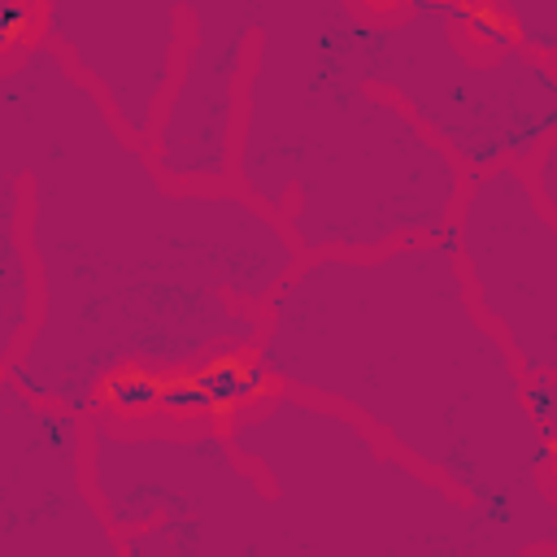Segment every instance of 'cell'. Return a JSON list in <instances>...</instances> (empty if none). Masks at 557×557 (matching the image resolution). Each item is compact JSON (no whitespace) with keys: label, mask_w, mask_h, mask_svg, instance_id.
<instances>
[{"label":"cell","mask_w":557,"mask_h":557,"mask_svg":"<svg viewBox=\"0 0 557 557\" xmlns=\"http://www.w3.org/2000/svg\"><path fill=\"white\" fill-rule=\"evenodd\" d=\"M0 161L35 274V322L4 374L74 418L117 374L248 352L300 261L244 191L165 183L44 39L0 57Z\"/></svg>","instance_id":"1"},{"label":"cell","mask_w":557,"mask_h":557,"mask_svg":"<svg viewBox=\"0 0 557 557\" xmlns=\"http://www.w3.org/2000/svg\"><path fill=\"white\" fill-rule=\"evenodd\" d=\"M83 474L122 557H548L287 387L213 426L83 418Z\"/></svg>","instance_id":"2"},{"label":"cell","mask_w":557,"mask_h":557,"mask_svg":"<svg viewBox=\"0 0 557 557\" xmlns=\"http://www.w3.org/2000/svg\"><path fill=\"white\" fill-rule=\"evenodd\" d=\"M248 352L274 387L344 409L466 505L557 544L553 431L479 318L448 235L300 257Z\"/></svg>","instance_id":"3"},{"label":"cell","mask_w":557,"mask_h":557,"mask_svg":"<svg viewBox=\"0 0 557 557\" xmlns=\"http://www.w3.org/2000/svg\"><path fill=\"white\" fill-rule=\"evenodd\" d=\"M231 187L296 257L444 239L461 165L352 61L344 0H252Z\"/></svg>","instance_id":"4"},{"label":"cell","mask_w":557,"mask_h":557,"mask_svg":"<svg viewBox=\"0 0 557 557\" xmlns=\"http://www.w3.org/2000/svg\"><path fill=\"white\" fill-rule=\"evenodd\" d=\"M344 30L366 83L387 91L457 165H531L557 139V61L513 44L496 9L357 4Z\"/></svg>","instance_id":"5"},{"label":"cell","mask_w":557,"mask_h":557,"mask_svg":"<svg viewBox=\"0 0 557 557\" xmlns=\"http://www.w3.org/2000/svg\"><path fill=\"white\" fill-rule=\"evenodd\" d=\"M557 209H548L527 165L470 174L448 244L479 318L500 335L522 379H557Z\"/></svg>","instance_id":"6"},{"label":"cell","mask_w":557,"mask_h":557,"mask_svg":"<svg viewBox=\"0 0 557 557\" xmlns=\"http://www.w3.org/2000/svg\"><path fill=\"white\" fill-rule=\"evenodd\" d=\"M252 35V0H187V39L174 83L144 144L165 183L231 187L239 87Z\"/></svg>","instance_id":"7"},{"label":"cell","mask_w":557,"mask_h":557,"mask_svg":"<svg viewBox=\"0 0 557 557\" xmlns=\"http://www.w3.org/2000/svg\"><path fill=\"white\" fill-rule=\"evenodd\" d=\"M39 39L100 96L135 144H148L187 39V4L57 0L39 4Z\"/></svg>","instance_id":"8"},{"label":"cell","mask_w":557,"mask_h":557,"mask_svg":"<svg viewBox=\"0 0 557 557\" xmlns=\"http://www.w3.org/2000/svg\"><path fill=\"white\" fill-rule=\"evenodd\" d=\"M513 44L527 52L557 61V0H522V4H492Z\"/></svg>","instance_id":"9"},{"label":"cell","mask_w":557,"mask_h":557,"mask_svg":"<svg viewBox=\"0 0 557 557\" xmlns=\"http://www.w3.org/2000/svg\"><path fill=\"white\" fill-rule=\"evenodd\" d=\"M4 409H9V392H4V379H0V435H4Z\"/></svg>","instance_id":"10"}]
</instances>
